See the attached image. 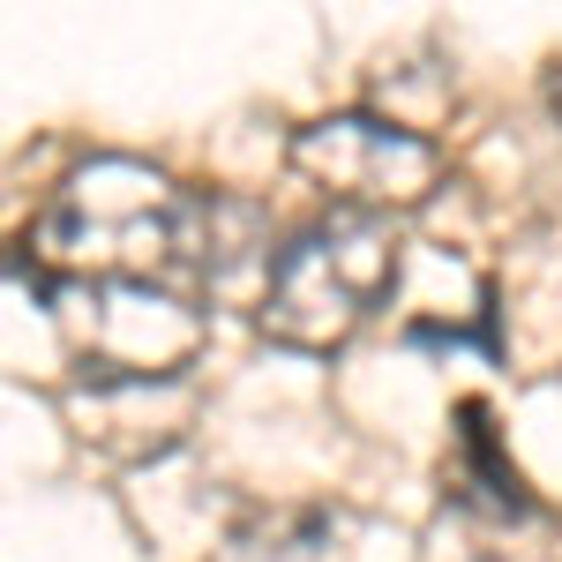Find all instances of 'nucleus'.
Returning a JSON list of instances; mask_svg holds the SVG:
<instances>
[{
  "label": "nucleus",
  "instance_id": "2",
  "mask_svg": "<svg viewBox=\"0 0 562 562\" xmlns=\"http://www.w3.org/2000/svg\"><path fill=\"white\" fill-rule=\"evenodd\" d=\"M397 293V233L390 217L330 211L301 225L262 278V338L285 352H338Z\"/></svg>",
  "mask_w": 562,
  "mask_h": 562
},
{
  "label": "nucleus",
  "instance_id": "3",
  "mask_svg": "<svg viewBox=\"0 0 562 562\" xmlns=\"http://www.w3.org/2000/svg\"><path fill=\"white\" fill-rule=\"evenodd\" d=\"M53 330L76 360V375L98 390H135V383H173L195 368L211 338V315L188 301L180 285H143V278H38Z\"/></svg>",
  "mask_w": 562,
  "mask_h": 562
},
{
  "label": "nucleus",
  "instance_id": "6",
  "mask_svg": "<svg viewBox=\"0 0 562 562\" xmlns=\"http://www.w3.org/2000/svg\"><path fill=\"white\" fill-rule=\"evenodd\" d=\"M450 495L458 503H473L487 518H525L532 510V495H525L518 465L503 458V442H495V420H487V405L465 397L458 405V442H450Z\"/></svg>",
  "mask_w": 562,
  "mask_h": 562
},
{
  "label": "nucleus",
  "instance_id": "7",
  "mask_svg": "<svg viewBox=\"0 0 562 562\" xmlns=\"http://www.w3.org/2000/svg\"><path fill=\"white\" fill-rule=\"evenodd\" d=\"M548 105H555V121H562V60L548 68Z\"/></svg>",
  "mask_w": 562,
  "mask_h": 562
},
{
  "label": "nucleus",
  "instance_id": "1",
  "mask_svg": "<svg viewBox=\"0 0 562 562\" xmlns=\"http://www.w3.org/2000/svg\"><path fill=\"white\" fill-rule=\"evenodd\" d=\"M211 211L217 195L203 203L143 158H90L68 173L53 211L38 217L31 270L38 278L188 285V278H211Z\"/></svg>",
  "mask_w": 562,
  "mask_h": 562
},
{
  "label": "nucleus",
  "instance_id": "5",
  "mask_svg": "<svg viewBox=\"0 0 562 562\" xmlns=\"http://www.w3.org/2000/svg\"><path fill=\"white\" fill-rule=\"evenodd\" d=\"M397 532L352 503H278L233 525L225 562H397Z\"/></svg>",
  "mask_w": 562,
  "mask_h": 562
},
{
  "label": "nucleus",
  "instance_id": "4",
  "mask_svg": "<svg viewBox=\"0 0 562 562\" xmlns=\"http://www.w3.org/2000/svg\"><path fill=\"white\" fill-rule=\"evenodd\" d=\"M293 173L330 195V211L390 217L428 203L442 180V150L435 135H420L413 121H383V113H323L293 135Z\"/></svg>",
  "mask_w": 562,
  "mask_h": 562
}]
</instances>
